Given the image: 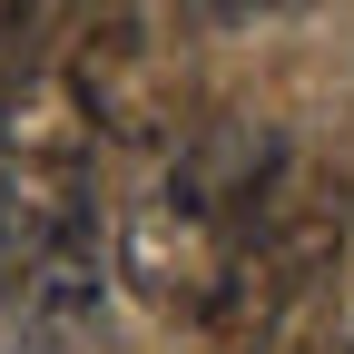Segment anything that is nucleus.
<instances>
[{"label":"nucleus","mask_w":354,"mask_h":354,"mask_svg":"<svg viewBox=\"0 0 354 354\" xmlns=\"http://www.w3.org/2000/svg\"><path fill=\"white\" fill-rule=\"evenodd\" d=\"M20 39H30V10H10V0H0V88L30 69V59H20Z\"/></svg>","instance_id":"obj_7"},{"label":"nucleus","mask_w":354,"mask_h":354,"mask_svg":"<svg viewBox=\"0 0 354 354\" xmlns=\"http://www.w3.org/2000/svg\"><path fill=\"white\" fill-rule=\"evenodd\" d=\"M305 286L315 276H295L286 256H266V246H236V266H227V286H216V305H207V344L216 354H266L286 335V315L305 305Z\"/></svg>","instance_id":"obj_5"},{"label":"nucleus","mask_w":354,"mask_h":354,"mask_svg":"<svg viewBox=\"0 0 354 354\" xmlns=\"http://www.w3.org/2000/svg\"><path fill=\"white\" fill-rule=\"evenodd\" d=\"M99 295H109V266H99V227H59L50 246H39V266L20 276V315L39 335H69L79 315H99Z\"/></svg>","instance_id":"obj_6"},{"label":"nucleus","mask_w":354,"mask_h":354,"mask_svg":"<svg viewBox=\"0 0 354 354\" xmlns=\"http://www.w3.org/2000/svg\"><path fill=\"white\" fill-rule=\"evenodd\" d=\"M236 227H216V216H197L187 197H138L118 216V276L138 286L158 315H207L216 286H227V266H236Z\"/></svg>","instance_id":"obj_2"},{"label":"nucleus","mask_w":354,"mask_h":354,"mask_svg":"<svg viewBox=\"0 0 354 354\" xmlns=\"http://www.w3.org/2000/svg\"><path fill=\"white\" fill-rule=\"evenodd\" d=\"M88 148H99V128H88V99L69 69H20L0 88V177H20V187H79Z\"/></svg>","instance_id":"obj_4"},{"label":"nucleus","mask_w":354,"mask_h":354,"mask_svg":"<svg viewBox=\"0 0 354 354\" xmlns=\"http://www.w3.org/2000/svg\"><path fill=\"white\" fill-rule=\"evenodd\" d=\"M276 177H286V148H276V128H266V118H197L187 148H177L167 197H187L197 216H216V227L246 236L256 207L276 197Z\"/></svg>","instance_id":"obj_3"},{"label":"nucleus","mask_w":354,"mask_h":354,"mask_svg":"<svg viewBox=\"0 0 354 354\" xmlns=\"http://www.w3.org/2000/svg\"><path fill=\"white\" fill-rule=\"evenodd\" d=\"M69 79H79V99H88V128L118 148H187V69H177L167 39H148V20H88L79 30V50H69Z\"/></svg>","instance_id":"obj_1"}]
</instances>
